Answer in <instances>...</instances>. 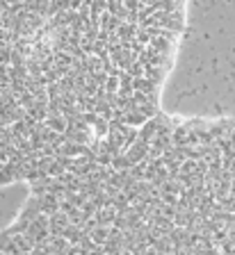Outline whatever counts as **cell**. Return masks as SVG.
<instances>
[{
    "label": "cell",
    "instance_id": "obj_1",
    "mask_svg": "<svg viewBox=\"0 0 235 255\" xmlns=\"http://www.w3.org/2000/svg\"><path fill=\"white\" fill-rule=\"evenodd\" d=\"M187 0H0V187L112 153L160 114Z\"/></svg>",
    "mask_w": 235,
    "mask_h": 255
}]
</instances>
